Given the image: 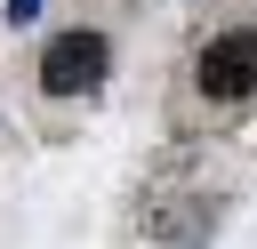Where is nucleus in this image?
<instances>
[{"instance_id":"f257e3e1","label":"nucleus","mask_w":257,"mask_h":249,"mask_svg":"<svg viewBox=\"0 0 257 249\" xmlns=\"http://www.w3.org/2000/svg\"><path fill=\"white\" fill-rule=\"evenodd\" d=\"M193 96H201L209 112L257 96V24H225V32H209V40L193 48Z\"/></svg>"},{"instance_id":"f03ea898","label":"nucleus","mask_w":257,"mask_h":249,"mask_svg":"<svg viewBox=\"0 0 257 249\" xmlns=\"http://www.w3.org/2000/svg\"><path fill=\"white\" fill-rule=\"evenodd\" d=\"M104 72H112V40H104L96 24H72V32H56V40L40 48V96H56V104L96 96Z\"/></svg>"},{"instance_id":"7ed1b4c3","label":"nucleus","mask_w":257,"mask_h":249,"mask_svg":"<svg viewBox=\"0 0 257 249\" xmlns=\"http://www.w3.org/2000/svg\"><path fill=\"white\" fill-rule=\"evenodd\" d=\"M32 8H40V0H8V16H32Z\"/></svg>"}]
</instances>
